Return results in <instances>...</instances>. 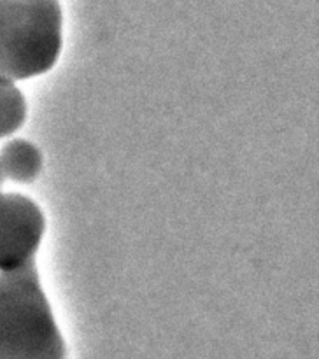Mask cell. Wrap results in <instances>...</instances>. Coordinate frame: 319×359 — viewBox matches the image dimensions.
I'll list each match as a JSON object with an SVG mask.
<instances>
[{
	"label": "cell",
	"instance_id": "1",
	"mask_svg": "<svg viewBox=\"0 0 319 359\" xmlns=\"http://www.w3.org/2000/svg\"><path fill=\"white\" fill-rule=\"evenodd\" d=\"M0 359H67L35 262L0 273Z\"/></svg>",
	"mask_w": 319,
	"mask_h": 359
},
{
	"label": "cell",
	"instance_id": "2",
	"mask_svg": "<svg viewBox=\"0 0 319 359\" xmlns=\"http://www.w3.org/2000/svg\"><path fill=\"white\" fill-rule=\"evenodd\" d=\"M63 46L60 0H0V77L13 83L49 72Z\"/></svg>",
	"mask_w": 319,
	"mask_h": 359
},
{
	"label": "cell",
	"instance_id": "4",
	"mask_svg": "<svg viewBox=\"0 0 319 359\" xmlns=\"http://www.w3.org/2000/svg\"><path fill=\"white\" fill-rule=\"evenodd\" d=\"M44 167L42 151L27 139H11L0 147V172L6 181L30 184Z\"/></svg>",
	"mask_w": 319,
	"mask_h": 359
},
{
	"label": "cell",
	"instance_id": "5",
	"mask_svg": "<svg viewBox=\"0 0 319 359\" xmlns=\"http://www.w3.org/2000/svg\"><path fill=\"white\" fill-rule=\"evenodd\" d=\"M27 119V100L16 83L0 77V139L14 135Z\"/></svg>",
	"mask_w": 319,
	"mask_h": 359
},
{
	"label": "cell",
	"instance_id": "3",
	"mask_svg": "<svg viewBox=\"0 0 319 359\" xmlns=\"http://www.w3.org/2000/svg\"><path fill=\"white\" fill-rule=\"evenodd\" d=\"M46 217L41 207L20 193L0 191V273L35 262Z\"/></svg>",
	"mask_w": 319,
	"mask_h": 359
},
{
	"label": "cell",
	"instance_id": "6",
	"mask_svg": "<svg viewBox=\"0 0 319 359\" xmlns=\"http://www.w3.org/2000/svg\"><path fill=\"white\" fill-rule=\"evenodd\" d=\"M4 182H6V179H4L2 172H0V191H2V186H4Z\"/></svg>",
	"mask_w": 319,
	"mask_h": 359
}]
</instances>
